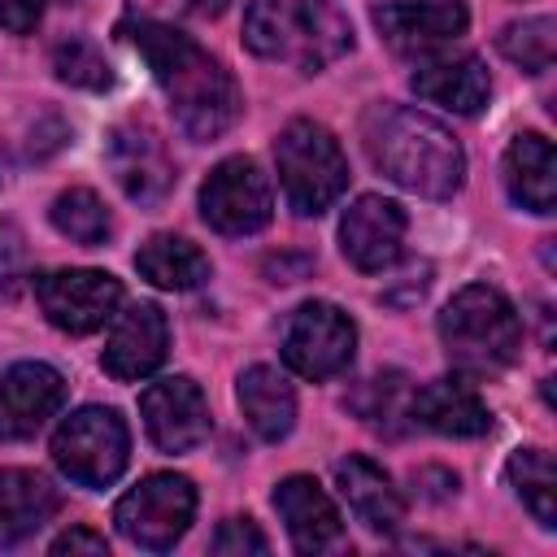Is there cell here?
<instances>
[{
    "label": "cell",
    "mask_w": 557,
    "mask_h": 557,
    "mask_svg": "<svg viewBox=\"0 0 557 557\" xmlns=\"http://www.w3.org/2000/svg\"><path fill=\"white\" fill-rule=\"evenodd\" d=\"M126 30L187 139L205 144L231 131V122L239 117V87L218 57H209L191 35L165 22H135Z\"/></svg>",
    "instance_id": "6da1fadb"
},
{
    "label": "cell",
    "mask_w": 557,
    "mask_h": 557,
    "mask_svg": "<svg viewBox=\"0 0 557 557\" xmlns=\"http://www.w3.org/2000/svg\"><path fill=\"white\" fill-rule=\"evenodd\" d=\"M361 135H366L370 161L405 191L444 200L461 187L466 157H461L457 139L435 117H426L409 104H374L366 113Z\"/></svg>",
    "instance_id": "7a4b0ae2"
},
{
    "label": "cell",
    "mask_w": 557,
    "mask_h": 557,
    "mask_svg": "<svg viewBox=\"0 0 557 557\" xmlns=\"http://www.w3.org/2000/svg\"><path fill=\"white\" fill-rule=\"evenodd\" d=\"M244 44L265 61L313 74L352 48V22L339 0H252Z\"/></svg>",
    "instance_id": "3957f363"
},
{
    "label": "cell",
    "mask_w": 557,
    "mask_h": 557,
    "mask_svg": "<svg viewBox=\"0 0 557 557\" xmlns=\"http://www.w3.org/2000/svg\"><path fill=\"white\" fill-rule=\"evenodd\" d=\"M440 344L461 374H492L518 357L522 322L496 287L470 283L440 309Z\"/></svg>",
    "instance_id": "277c9868"
},
{
    "label": "cell",
    "mask_w": 557,
    "mask_h": 557,
    "mask_svg": "<svg viewBox=\"0 0 557 557\" xmlns=\"http://www.w3.org/2000/svg\"><path fill=\"white\" fill-rule=\"evenodd\" d=\"M274 165H278V187L292 213L300 218H318L348 187V161L339 152V139L322 122H309V117H296L278 131Z\"/></svg>",
    "instance_id": "5b68a950"
},
{
    "label": "cell",
    "mask_w": 557,
    "mask_h": 557,
    "mask_svg": "<svg viewBox=\"0 0 557 557\" xmlns=\"http://www.w3.org/2000/svg\"><path fill=\"white\" fill-rule=\"evenodd\" d=\"M131 457V431L117 409L83 405L52 435V461L78 487H109Z\"/></svg>",
    "instance_id": "8992f818"
},
{
    "label": "cell",
    "mask_w": 557,
    "mask_h": 557,
    "mask_svg": "<svg viewBox=\"0 0 557 557\" xmlns=\"http://www.w3.org/2000/svg\"><path fill=\"white\" fill-rule=\"evenodd\" d=\"M191 513H196V487H191V479H183V474H148V479H139V483L113 505L117 531H122L131 544L152 548V553L174 548V544L187 535Z\"/></svg>",
    "instance_id": "52a82bcc"
},
{
    "label": "cell",
    "mask_w": 557,
    "mask_h": 557,
    "mask_svg": "<svg viewBox=\"0 0 557 557\" xmlns=\"http://www.w3.org/2000/svg\"><path fill=\"white\" fill-rule=\"evenodd\" d=\"M357 352V326L331 300H305L283 326V361L300 379H331L348 370Z\"/></svg>",
    "instance_id": "ba28073f"
},
{
    "label": "cell",
    "mask_w": 557,
    "mask_h": 557,
    "mask_svg": "<svg viewBox=\"0 0 557 557\" xmlns=\"http://www.w3.org/2000/svg\"><path fill=\"white\" fill-rule=\"evenodd\" d=\"M274 196L252 157H226L200 187V218L218 235H252L270 222Z\"/></svg>",
    "instance_id": "9c48e42d"
},
{
    "label": "cell",
    "mask_w": 557,
    "mask_h": 557,
    "mask_svg": "<svg viewBox=\"0 0 557 557\" xmlns=\"http://www.w3.org/2000/svg\"><path fill=\"white\" fill-rule=\"evenodd\" d=\"M35 296H39L44 318L57 331L91 335L117 313L122 283L104 270H48V274L35 278Z\"/></svg>",
    "instance_id": "30bf717a"
},
{
    "label": "cell",
    "mask_w": 557,
    "mask_h": 557,
    "mask_svg": "<svg viewBox=\"0 0 557 557\" xmlns=\"http://www.w3.org/2000/svg\"><path fill=\"white\" fill-rule=\"evenodd\" d=\"M104 161L117 187L139 205H161L174 187V161L165 152V139L144 122L113 126L104 139Z\"/></svg>",
    "instance_id": "8fae6325"
},
{
    "label": "cell",
    "mask_w": 557,
    "mask_h": 557,
    "mask_svg": "<svg viewBox=\"0 0 557 557\" xmlns=\"http://www.w3.org/2000/svg\"><path fill=\"white\" fill-rule=\"evenodd\" d=\"M139 418H144L148 440H152L161 453H191V448L209 435V405H205V392H200L187 374H174V379L152 383V387L139 396Z\"/></svg>",
    "instance_id": "7c38bea8"
},
{
    "label": "cell",
    "mask_w": 557,
    "mask_h": 557,
    "mask_svg": "<svg viewBox=\"0 0 557 557\" xmlns=\"http://www.w3.org/2000/svg\"><path fill=\"white\" fill-rule=\"evenodd\" d=\"M470 13L461 0H392L374 9V26L400 57H426L466 30Z\"/></svg>",
    "instance_id": "4fadbf2b"
},
{
    "label": "cell",
    "mask_w": 557,
    "mask_h": 557,
    "mask_svg": "<svg viewBox=\"0 0 557 557\" xmlns=\"http://www.w3.org/2000/svg\"><path fill=\"white\" fill-rule=\"evenodd\" d=\"M405 209L387 196H357L339 222V248L344 257L366 270V274H379L387 265H396L400 248H405Z\"/></svg>",
    "instance_id": "5bb4252c"
},
{
    "label": "cell",
    "mask_w": 557,
    "mask_h": 557,
    "mask_svg": "<svg viewBox=\"0 0 557 557\" xmlns=\"http://www.w3.org/2000/svg\"><path fill=\"white\" fill-rule=\"evenodd\" d=\"M165 348H170L165 313L157 305L139 300L126 313H113V331L100 348V366L117 383H135V379H148L165 361Z\"/></svg>",
    "instance_id": "9a60e30c"
},
{
    "label": "cell",
    "mask_w": 557,
    "mask_h": 557,
    "mask_svg": "<svg viewBox=\"0 0 557 557\" xmlns=\"http://www.w3.org/2000/svg\"><path fill=\"white\" fill-rule=\"evenodd\" d=\"M65 405V379L44 361H17L0 374V440H30Z\"/></svg>",
    "instance_id": "2e32d148"
},
{
    "label": "cell",
    "mask_w": 557,
    "mask_h": 557,
    "mask_svg": "<svg viewBox=\"0 0 557 557\" xmlns=\"http://www.w3.org/2000/svg\"><path fill=\"white\" fill-rule=\"evenodd\" d=\"M274 509L300 553H326L344 544V522L326 487L309 474H292L274 487Z\"/></svg>",
    "instance_id": "e0dca14e"
},
{
    "label": "cell",
    "mask_w": 557,
    "mask_h": 557,
    "mask_svg": "<svg viewBox=\"0 0 557 557\" xmlns=\"http://www.w3.org/2000/svg\"><path fill=\"white\" fill-rule=\"evenodd\" d=\"M409 87L431 100V104H444L453 113H479L487 104V91H492V78L483 70V61L474 52H440V57H426Z\"/></svg>",
    "instance_id": "ac0fdd59"
},
{
    "label": "cell",
    "mask_w": 557,
    "mask_h": 557,
    "mask_svg": "<svg viewBox=\"0 0 557 557\" xmlns=\"http://www.w3.org/2000/svg\"><path fill=\"white\" fill-rule=\"evenodd\" d=\"M413 422H422L435 435H453V440H474L492 431V413L479 400V392L461 379H435L426 387H418V396L409 400Z\"/></svg>",
    "instance_id": "d6986e66"
},
{
    "label": "cell",
    "mask_w": 557,
    "mask_h": 557,
    "mask_svg": "<svg viewBox=\"0 0 557 557\" xmlns=\"http://www.w3.org/2000/svg\"><path fill=\"white\" fill-rule=\"evenodd\" d=\"M335 487L348 500V509L357 513V522L370 527L374 535H392L405 522L400 492L392 487V479L370 457H344V461H335Z\"/></svg>",
    "instance_id": "ffe728a7"
},
{
    "label": "cell",
    "mask_w": 557,
    "mask_h": 557,
    "mask_svg": "<svg viewBox=\"0 0 557 557\" xmlns=\"http://www.w3.org/2000/svg\"><path fill=\"white\" fill-rule=\"evenodd\" d=\"M505 187H509L513 205H522L531 213H553V205H557V157H553V144L544 135L527 131L505 148Z\"/></svg>",
    "instance_id": "44dd1931"
},
{
    "label": "cell",
    "mask_w": 557,
    "mask_h": 557,
    "mask_svg": "<svg viewBox=\"0 0 557 557\" xmlns=\"http://www.w3.org/2000/svg\"><path fill=\"white\" fill-rule=\"evenodd\" d=\"M61 496L57 487L35 470H0V544H17L35 535L52 513Z\"/></svg>",
    "instance_id": "7402d4cb"
},
{
    "label": "cell",
    "mask_w": 557,
    "mask_h": 557,
    "mask_svg": "<svg viewBox=\"0 0 557 557\" xmlns=\"http://www.w3.org/2000/svg\"><path fill=\"white\" fill-rule=\"evenodd\" d=\"M235 396H239V409H244L248 426H252L261 440H283V435L292 431V422H296V392H292V383H287L278 370H270V366H248V370L239 374Z\"/></svg>",
    "instance_id": "603a6c76"
},
{
    "label": "cell",
    "mask_w": 557,
    "mask_h": 557,
    "mask_svg": "<svg viewBox=\"0 0 557 557\" xmlns=\"http://www.w3.org/2000/svg\"><path fill=\"white\" fill-rule=\"evenodd\" d=\"M135 270L165 292H191L209 278V257L183 235H152L135 252Z\"/></svg>",
    "instance_id": "cb8c5ba5"
},
{
    "label": "cell",
    "mask_w": 557,
    "mask_h": 557,
    "mask_svg": "<svg viewBox=\"0 0 557 557\" xmlns=\"http://www.w3.org/2000/svg\"><path fill=\"white\" fill-rule=\"evenodd\" d=\"M509 474V487L518 492V500L535 513L540 527H557V509H553V496H557V470H553V457L544 448H518L505 466Z\"/></svg>",
    "instance_id": "d4e9b609"
},
{
    "label": "cell",
    "mask_w": 557,
    "mask_h": 557,
    "mask_svg": "<svg viewBox=\"0 0 557 557\" xmlns=\"http://www.w3.org/2000/svg\"><path fill=\"white\" fill-rule=\"evenodd\" d=\"M52 226H57L65 239H74V244L96 248V244L109 239L113 218H109L104 200H100L91 187H70V191H61V196L52 200Z\"/></svg>",
    "instance_id": "484cf974"
},
{
    "label": "cell",
    "mask_w": 557,
    "mask_h": 557,
    "mask_svg": "<svg viewBox=\"0 0 557 557\" xmlns=\"http://www.w3.org/2000/svg\"><path fill=\"white\" fill-rule=\"evenodd\" d=\"M496 48L522 65L527 74H544L553 65V52H557V26L553 17H522V22H509L496 39Z\"/></svg>",
    "instance_id": "4316f807"
},
{
    "label": "cell",
    "mask_w": 557,
    "mask_h": 557,
    "mask_svg": "<svg viewBox=\"0 0 557 557\" xmlns=\"http://www.w3.org/2000/svg\"><path fill=\"white\" fill-rule=\"evenodd\" d=\"M52 70H57V78L70 83V87H87V91L113 87V70H109L104 52H100L91 39H78V35L61 39V44L52 48Z\"/></svg>",
    "instance_id": "83f0119b"
},
{
    "label": "cell",
    "mask_w": 557,
    "mask_h": 557,
    "mask_svg": "<svg viewBox=\"0 0 557 557\" xmlns=\"http://www.w3.org/2000/svg\"><path fill=\"white\" fill-rule=\"evenodd\" d=\"M270 540L257 531L252 518H226L213 535V553H265Z\"/></svg>",
    "instance_id": "f1b7e54d"
},
{
    "label": "cell",
    "mask_w": 557,
    "mask_h": 557,
    "mask_svg": "<svg viewBox=\"0 0 557 557\" xmlns=\"http://www.w3.org/2000/svg\"><path fill=\"white\" fill-rule=\"evenodd\" d=\"M26 274V239L13 222H0V296L13 292Z\"/></svg>",
    "instance_id": "f546056e"
},
{
    "label": "cell",
    "mask_w": 557,
    "mask_h": 557,
    "mask_svg": "<svg viewBox=\"0 0 557 557\" xmlns=\"http://www.w3.org/2000/svg\"><path fill=\"white\" fill-rule=\"evenodd\" d=\"M39 17H44V0H0V26H4L9 35L35 30Z\"/></svg>",
    "instance_id": "4dcf8cb0"
},
{
    "label": "cell",
    "mask_w": 557,
    "mask_h": 557,
    "mask_svg": "<svg viewBox=\"0 0 557 557\" xmlns=\"http://www.w3.org/2000/svg\"><path fill=\"white\" fill-rule=\"evenodd\" d=\"M52 553L57 557H65V553H109V544H104V535H96L87 527H70L65 535L52 540Z\"/></svg>",
    "instance_id": "1f68e13d"
},
{
    "label": "cell",
    "mask_w": 557,
    "mask_h": 557,
    "mask_svg": "<svg viewBox=\"0 0 557 557\" xmlns=\"http://www.w3.org/2000/svg\"><path fill=\"white\" fill-rule=\"evenodd\" d=\"M0 183H4V152H0Z\"/></svg>",
    "instance_id": "d6a6232c"
}]
</instances>
